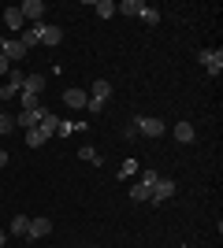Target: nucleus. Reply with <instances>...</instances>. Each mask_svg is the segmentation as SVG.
Returning a JSON list of instances; mask_svg holds the SVG:
<instances>
[{"mask_svg":"<svg viewBox=\"0 0 223 248\" xmlns=\"http://www.w3.org/2000/svg\"><path fill=\"white\" fill-rule=\"evenodd\" d=\"M56 126H60V119H56L52 111H45V119H41V123L34 126V130H26V145H30V148H41L45 141H49V137L56 134Z\"/></svg>","mask_w":223,"mask_h":248,"instance_id":"nucleus-1","label":"nucleus"},{"mask_svg":"<svg viewBox=\"0 0 223 248\" xmlns=\"http://www.w3.org/2000/svg\"><path fill=\"white\" fill-rule=\"evenodd\" d=\"M134 130H138V134H145V137H164L168 134V126L160 123V119H153V115H134Z\"/></svg>","mask_w":223,"mask_h":248,"instance_id":"nucleus-2","label":"nucleus"},{"mask_svg":"<svg viewBox=\"0 0 223 248\" xmlns=\"http://www.w3.org/2000/svg\"><path fill=\"white\" fill-rule=\"evenodd\" d=\"M108 96H112V82L97 78V82H93V93H89V100H86V108H89V111H101V108L108 104Z\"/></svg>","mask_w":223,"mask_h":248,"instance_id":"nucleus-3","label":"nucleus"},{"mask_svg":"<svg viewBox=\"0 0 223 248\" xmlns=\"http://www.w3.org/2000/svg\"><path fill=\"white\" fill-rule=\"evenodd\" d=\"M197 63H201L205 71L216 78V74L223 71V52H220V48H201V52H197Z\"/></svg>","mask_w":223,"mask_h":248,"instance_id":"nucleus-4","label":"nucleus"},{"mask_svg":"<svg viewBox=\"0 0 223 248\" xmlns=\"http://www.w3.org/2000/svg\"><path fill=\"white\" fill-rule=\"evenodd\" d=\"M175 182H171V178H156V182H153V189H149V200H153V204H164V200H171L175 197Z\"/></svg>","mask_w":223,"mask_h":248,"instance_id":"nucleus-5","label":"nucleus"},{"mask_svg":"<svg viewBox=\"0 0 223 248\" xmlns=\"http://www.w3.org/2000/svg\"><path fill=\"white\" fill-rule=\"evenodd\" d=\"M26 52H30V48H26L19 37H4V41H0V56H8V63H19Z\"/></svg>","mask_w":223,"mask_h":248,"instance_id":"nucleus-6","label":"nucleus"},{"mask_svg":"<svg viewBox=\"0 0 223 248\" xmlns=\"http://www.w3.org/2000/svg\"><path fill=\"white\" fill-rule=\"evenodd\" d=\"M41 119H45V108H34V111H26V108H22V111L15 115V126H22V130H34Z\"/></svg>","mask_w":223,"mask_h":248,"instance_id":"nucleus-7","label":"nucleus"},{"mask_svg":"<svg viewBox=\"0 0 223 248\" xmlns=\"http://www.w3.org/2000/svg\"><path fill=\"white\" fill-rule=\"evenodd\" d=\"M52 233V218H30V230H26V237L37 241V237H49Z\"/></svg>","mask_w":223,"mask_h":248,"instance_id":"nucleus-8","label":"nucleus"},{"mask_svg":"<svg viewBox=\"0 0 223 248\" xmlns=\"http://www.w3.org/2000/svg\"><path fill=\"white\" fill-rule=\"evenodd\" d=\"M19 11H22V19L41 22V15H45V4H41V0H22V4H19Z\"/></svg>","mask_w":223,"mask_h":248,"instance_id":"nucleus-9","label":"nucleus"},{"mask_svg":"<svg viewBox=\"0 0 223 248\" xmlns=\"http://www.w3.org/2000/svg\"><path fill=\"white\" fill-rule=\"evenodd\" d=\"M22 93L41 96L45 93V74H26V78H22Z\"/></svg>","mask_w":223,"mask_h":248,"instance_id":"nucleus-10","label":"nucleus"},{"mask_svg":"<svg viewBox=\"0 0 223 248\" xmlns=\"http://www.w3.org/2000/svg\"><path fill=\"white\" fill-rule=\"evenodd\" d=\"M145 8H149L145 0H123V4H116V11H123V15H138V19L145 15Z\"/></svg>","mask_w":223,"mask_h":248,"instance_id":"nucleus-11","label":"nucleus"},{"mask_svg":"<svg viewBox=\"0 0 223 248\" xmlns=\"http://www.w3.org/2000/svg\"><path fill=\"white\" fill-rule=\"evenodd\" d=\"M64 41V30L60 26H45L41 22V45H60Z\"/></svg>","mask_w":223,"mask_h":248,"instance_id":"nucleus-12","label":"nucleus"},{"mask_svg":"<svg viewBox=\"0 0 223 248\" xmlns=\"http://www.w3.org/2000/svg\"><path fill=\"white\" fill-rule=\"evenodd\" d=\"M171 134L179 137L182 145H190L193 137H197V134H193V126H190V123H186V119H182V123H179V126H171Z\"/></svg>","mask_w":223,"mask_h":248,"instance_id":"nucleus-13","label":"nucleus"},{"mask_svg":"<svg viewBox=\"0 0 223 248\" xmlns=\"http://www.w3.org/2000/svg\"><path fill=\"white\" fill-rule=\"evenodd\" d=\"M19 41L26 45V48H34V45H41V22H34L30 30H26V33H22V37H19Z\"/></svg>","mask_w":223,"mask_h":248,"instance_id":"nucleus-14","label":"nucleus"},{"mask_svg":"<svg viewBox=\"0 0 223 248\" xmlns=\"http://www.w3.org/2000/svg\"><path fill=\"white\" fill-rule=\"evenodd\" d=\"M4 22H8V30H22V22H26V19H22L19 8H8V11H4Z\"/></svg>","mask_w":223,"mask_h":248,"instance_id":"nucleus-15","label":"nucleus"},{"mask_svg":"<svg viewBox=\"0 0 223 248\" xmlns=\"http://www.w3.org/2000/svg\"><path fill=\"white\" fill-rule=\"evenodd\" d=\"M64 100H67V108H86V100H89V96H86L82 89H67Z\"/></svg>","mask_w":223,"mask_h":248,"instance_id":"nucleus-16","label":"nucleus"},{"mask_svg":"<svg viewBox=\"0 0 223 248\" xmlns=\"http://www.w3.org/2000/svg\"><path fill=\"white\" fill-rule=\"evenodd\" d=\"M26 230H30V218H26V215L11 218V233H15V237H26Z\"/></svg>","mask_w":223,"mask_h":248,"instance_id":"nucleus-17","label":"nucleus"},{"mask_svg":"<svg viewBox=\"0 0 223 248\" xmlns=\"http://www.w3.org/2000/svg\"><path fill=\"white\" fill-rule=\"evenodd\" d=\"M130 200H134V204L149 200V186H145V182H134V186H130Z\"/></svg>","mask_w":223,"mask_h":248,"instance_id":"nucleus-18","label":"nucleus"},{"mask_svg":"<svg viewBox=\"0 0 223 248\" xmlns=\"http://www.w3.org/2000/svg\"><path fill=\"white\" fill-rule=\"evenodd\" d=\"M93 8H97V15H101V19H112V15H116V4H112V0H97Z\"/></svg>","mask_w":223,"mask_h":248,"instance_id":"nucleus-19","label":"nucleus"},{"mask_svg":"<svg viewBox=\"0 0 223 248\" xmlns=\"http://www.w3.org/2000/svg\"><path fill=\"white\" fill-rule=\"evenodd\" d=\"M78 159H86V163H101V155H97L93 145H82V148H78Z\"/></svg>","mask_w":223,"mask_h":248,"instance_id":"nucleus-20","label":"nucleus"},{"mask_svg":"<svg viewBox=\"0 0 223 248\" xmlns=\"http://www.w3.org/2000/svg\"><path fill=\"white\" fill-rule=\"evenodd\" d=\"M22 89L19 85H11V82H4V89H0V100H15V96H19Z\"/></svg>","mask_w":223,"mask_h":248,"instance_id":"nucleus-21","label":"nucleus"},{"mask_svg":"<svg viewBox=\"0 0 223 248\" xmlns=\"http://www.w3.org/2000/svg\"><path fill=\"white\" fill-rule=\"evenodd\" d=\"M56 134H60V137H71V134H78V126H74V123H67V119H60Z\"/></svg>","mask_w":223,"mask_h":248,"instance_id":"nucleus-22","label":"nucleus"},{"mask_svg":"<svg viewBox=\"0 0 223 248\" xmlns=\"http://www.w3.org/2000/svg\"><path fill=\"white\" fill-rule=\"evenodd\" d=\"M11 126H15V115H8V111H0V137L8 134Z\"/></svg>","mask_w":223,"mask_h":248,"instance_id":"nucleus-23","label":"nucleus"},{"mask_svg":"<svg viewBox=\"0 0 223 248\" xmlns=\"http://www.w3.org/2000/svg\"><path fill=\"white\" fill-rule=\"evenodd\" d=\"M19 100H22V108H26V111H34V108H41L34 93H19Z\"/></svg>","mask_w":223,"mask_h":248,"instance_id":"nucleus-24","label":"nucleus"},{"mask_svg":"<svg viewBox=\"0 0 223 248\" xmlns=\"http://www.w3.org/2000/svg\"><path fill=\"white\" fill-rule=\"evenodd\" d=\"M141 19H145L149 26H156V22H160V11H156V8H145V15H141Z\"/></svg>","mask_w":223,"mask_h":248,"instance_id":"nucleus-25","label":"nucleus"},{"mask_svg":"<svg viewBox=\"0 0 223 248\" xmlns=\"http://www.w3.org/2000/svg\"><path fill=\"white\" fill-rule=\"evenodd\" d=\"M22 78H26L22 71H8V82H11V85H19V89H22Z\"/></svg>","mask_w":223,"mask_h":248,"instance_id":"nucleus-26","label":"nucleus"},{"mask_svg":"<svg viewBox=\"0 0 223 248\" xmlns=\"http://www.w3.org/2000/svg\"><path fill=\"white\" fill-rule=\"evenodd\" d=\"M134 170H138V167H134V163H130V159H127V163L119 167V178H127V174H134Z\"/></svg>","mask_w":223,"mask_h":248,"instance_id":"nucleus-27","label":"nucleus"},{"mask_svg":"<svg viewBox=\"0 0 223 248\" xmlns=\"http://www.w3.org/2000/svg\"><path fill=\"white\" fill-rule=\"evenodd\" d=\"M138 182H145V186H149V189H153V182H156V170H145V174H141V178H138Z\"/></svg>","mask_w":223,"mask_h":248,"instance_id":"nucleus-28","label":"nucleus"},{"mask_svg":"<svg viewBox=\"0 0 223 248\" xmlns=\"http://www.w3.org/2000/svg\"><path fill=\"white\" fill-rule=\"evenodd\" d=\"M11 71V63H8V56H0V74H8Z\"/></svg>","mask_w":223,"mask_h":248,"instance_id":"nucleus-29","label":"nucleus"},{"mask_svg":"<svg viewBox=\"0 0 223 248\" xmlns=\"http://www.w3.org/2000/svg\"><path fill=\"white\" fill-rule=\"evenodd\" d=\"M0 167H8V152H0Z\"/></svg>","mask_w":223,"mask_h":248,"instance_id":"nucleus-30","label":"nucleus"},{"mask_svg":"<svg viewBox=\"0 0 223 248\" xmlns=\"http://www.w3.org/2000/svg\"><path fill=\"white\" fill-rule=\"evenodd\" d=\"M4 245H8V237H4V230H0V248H4Z\"/></svg>","mask_w":223,"mask_h":248,"instance_id":"nucleus-31","label":"nucleus"}]
</instances>
